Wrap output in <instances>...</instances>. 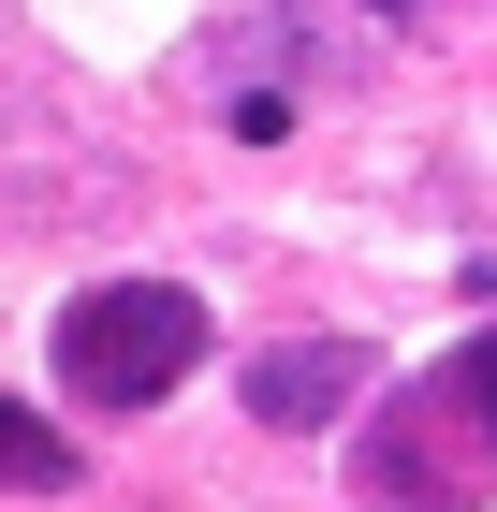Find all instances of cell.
I'll return each mask as SVG.
<instances>
[{"instance_id":"obj_1","label":"cell","mask_w":497,"mask_h":512,"mask_svg":"<svg viewBox=\"0 0 497 512\" xmlns=\"http://www.w3.org/2000/svg\"><path fill=\"white\" fill-rule=\"evenodd\" d=\"M191 366H205V293H176V278H103L59 308V381L88 410H161Z\"/></svg>"},{"instance_id":"obj_2","label":"cell","mask_w":497,"mask_h":512,"mask_svg":"<svg viewBox=\"0 0 497 512\" xmlns=\"http://www.w3.org/2000/svg\"><path fill=\"white\" fill-rule=\"evenodd\" d=\"M351 395H366V337H278V352H249V410H264L278 439L337 425Z\"/></svg>"},{"instance_id":"obj_3","label":"cell","mask_w":497,"mask_h":512,"mask_svg":"<svg viewBox=\"0 0 497 512\" xmlns=\"http://www.w3.org/2000/svg\"><path fill=\"white\" fill-rule=\"evenodd\" d=\"M0 483H15V498H59V483H74V439L44 425V410H15V395H0Z\"/></svg>"},{"instance_id":"obj_4","label":"cell","mask_w":497,"mask_h":512,"mask_svg":"<svg viewBox=\"0 0 497 512\" xmlns=\"http://www.w3.org/2000/svg\"><path fill=\"white\" fill-rule=\"evenodd\" d=\"M424 410H454V425H483V439H497V322L468 337L454 366H439V395H424Z\"/></svg>"},{"instance_id":"obj_5","label":"cell","mask_w":497,"mask_h":512,"mask_svg":"<svg viewBox=\"0 0 497 512\" xmlns=\"http://www.w3.org/2000/svg\"><path fill=\"white\" fill-rule=\"evenodd\" d=\"M381 15H439V0H381Z\"/></svg>"}]
</instances>
